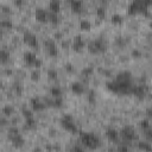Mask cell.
<instances>
[{
	"instance_id": "44dd1931",
	"label": "cell",
	"mask_w": 152,
	"mask_h": 152,
	"mask_svg": "<svg viewBox=\"0 0 152 152\" xmlns=\"http://www.w3.org/2000/svg\"><path fill=\"white\" fill-rule=\"evenodd\" d=\"M36 126H37V121H36V119H34V116H31V118H27V119H25V128L26 129H33V128H36Z\"/></svg>"
},
{
	"instance_id": "7c38bea8",
	"label": "cell",
	"mask_w": 152,
	"mask_h": 152,
	"mask_svg": "<svg viewBox=\"0 0 152 152\" xmlns=\"http://www.w3.org/2000/svg\"><path fill=\"white\" fill-rule=\"evenodd\" d=\"M8 139L11 140L12 145H13L14 147H17V148H20V147H23V146L25 145V139H24V137H23L20 133L14 134V135H10Z\"/></svg>"
},
{
	"instance_id": "ffe728a7",
	"label": "cell",
	"mask_w": 152,
	"mask_h": 152,
	"mask_svg": "<svg viewBox=\"0 0 152 152\" xmlns=\"http://www.w3.org/2000/svg\"><path fill=\"white\" fill-rule=\"evenodd\" d=\"M48 21H50L53 25H57L61 23V17L58 13H53V12H48Z\"/></svg>"
},
{
	"instance_id": "ee69618b",
	"label": "cell",
	"mask_w": 152,
	"mask_h": 152,
	"mask_svg": "<svg viewBox=\"0 0 152 152\" xmlns=\"http://www.w3.org/2000/svg\"><path fill=\"white\" fill-rule=\"evenodd\" d=\"M146 116H147V119H150L152 116V109H151V107H148L146 109Z\"/></svg>"
},
{
	"instance_id": "4316f807",
	"label": "cell",
	"mask_w": 152,
	"mask_h": 152,
	"mask_svg": "<svg viewBox=\"0 0 152 152\" xmlns=\"http://www.w3.org/2000/svg\"><path fill=\"white\" fill-rule=\"evenodd\" d=\"M115 45L122 49V48H125L127 45V39L125 37H122V36H119V37L115 38Z\"/></svg>"
},
{
	"instance_id": "9a60e30c",
	"label": "cell",
	"mask_w": 152,
	"mask_h": 152,
	"mask_svg": "<svg viewBox=\"0 0 152 152\" xmlns=\"http://www.w3.org/2000/svg\"><path fill=\"white\" fill-rule=\"evenodd\" d=\"M68 2H69V6H70V8H71V11L74 13L78 14V13H81L83 11L82 0H68Z\"/></svg>"
},
{
	"instance_id": "52a82bcc",
	"label": "cell",
	"mask_w": 152,
	"mask_h": 152,
	"mask_svg": "<svg viewBox=\"0 0 152 152\" xmlns=\"http://www.w3.org/2000/svg\"><path fill=\"white\" fill-rule=\"evenodd\" d=\"M23 58H24V62H25V64H26L27 66H31V68H34V69H39L40 65H42V61H40V59L36 56V53L32 52V51H26V52H24Z\"/></svg>"
},
{
	"instance_id": "30bf717a",
	"label": "cell",
	"mask_w": 152,
	"mask_h": 152,
	"mask_svg": "<svg viewBox=\"0 0 152 152\" xmlns=\"http://www.w3.org/2000/svg\"><path fill=\"white\" fill-rule=\"evenodd\" d=\"M30 104H31V108L34 112H42V110H44L46 108V104L44 103V101H42L38 96H33L30 100Z\"/></svg>"
},
{
	"instance_id": "d590c367",
	"label": "cell",
	"mask_w": 152,
	"mask_h": 152,
	"mask_svg": "<svg viewBox=\"0 0 152 152\" xmlns=\"http://www.w3.org/2000/svg\"><path fill=\"white\" fill-rule=\"evenodd\" d=\"M142 132H144V135L146 138V141L151 142L152 141V129H151V127L147 128V129H145V131H142Z\"/></svg>"
},
{
	"instance_id": "ba28073f",
	"label": "cell",
	"mask_w": 152,
	"mask_h": 152,
	"mask_svg": "<svg viewBox=\"0 0 152 152\" xmlns=\"http://www.w3.org/2000/svg\"><path fill=\"white\" fill-rule=\"evenodd\" d=\"M23 40L24 43L32 49H38V39L37 36L34 33H32L31 31H25L23 34Z\"/></svg>"
},
{
	"instance_id": "e0dca14e",
	"label": "cell",
	"mask_w": 152,
	"mask_h": 152,
	"mask_svg": "<svg viewBox=\"0 0 152 152\" xmlns=\"http://www.w3.org/2000/svg\"><path fill=\"white\" fill-rule=\"evenodd\" d=\"M70 88H71V91L74 94H76V95H82L86 91V87L81 82H72L71 86H70Z\"/></svg>"
},
{
	"instance_id": "6da1fadb",
	"label": "cell",
	"mask_w": 152,
	"mask_h": 152,
	"mask_svg": "<svg viewBox=\"0 0 152 152\" xmlns=\"http://www.w3.org/2000/svg\"><path fill=\"white\" fill-rule=\"evenodd\" d=\"M107 89L116 95H131L133 87V75L131 71L124 70L116 74L115 78L107 82Z\"/></svg>"
},
{
	"instance_id": "ac0fdd59",
	"label": "cell",
	"mask_w": 152,
	"mask_h": 152,
	"mask_svg": "<svg viewBox=\"0 0 152 152\" xmlns=\"http://www.w3.org/2000/svg\"><path fill=\"white\" fill-rule=\"evenodd\" d=\"M49 12L53 13H59L61 11V0H50L49 2Z\"/></svg>"
},
{
	"instance_id": "d4e9b609",
	"label": "cell",
	"mask_w": 152,
	"mask_h": 152,
	"mask_svg": "<svg viewBox=\"0 0 152 152\" xmlns=\"http://www.w3.org/2000/svg\"><path fill=\"white\" fill-rule=\"evenodd\" d=\"M2 114L5 115V116H12L13 114H14V108H13V106H11V104H6V106H4V108H2Z\"/></svg>"
},
{
	"instance_id": "f907efd6",
	"label": "cell",
	"mask_w": 152,
	"mask_h": 152,
	"mask_svg": "<svg viewBox=\"0 0 152 152\" xmlns=\"http://www.w3.org/2000/svg\"><path fill=\"white\" fill-rule=\"evenodd\" d=\"M1 128H2V125L0 124V132H1Z\"/></svg>"
},
{
	"instance_id": "7dc6e473",
	"label": "cell",
	"mask_w": 152,
	"mask_h": 152,
	"mask_svg": "<svg viewBox=\"0 0 152 152\" xmlns=\"http://www.w3.org/2000/svg\"><path fill=\"white\" fill-rule=\"evenodd\" d=\"M14 2H15L17 6H21V5H23V0H15Z\"/></svg>"
},
{
	"instance_id": "60d3db41",
	"label": "cell",
	"mask_w": 152,
	"mask_h": 152,
	"mask_svg": "<svg viewBox=\"0 0 152 152\" xmlns=\"http://www.w3.org/2000/svg\"><path fill=\"white\" fill-rule=\"evenodd\" d=\"M100 72H101L102 75H104L106 77H110V76H112V71L108 70V69H100Z\"/></svg>"
},
{
	"instance_id": "8992f818",
	"label": "cell",
	"mask_w": 152,
	"mask_h": 152,
	"mask_svg": "<svg viewBox=\"0 0 152 152\" xmlns=\"http://www.w3.org/2000/svg\"><path fill=\"white\" fill-rule=\"evenodd\" d=\"M119 134H120L121 140H122L124 142H126V144L133 142V141H135V140L138 139V134H137L135 129H134L132 126H129V125L122 127V129L120 131Z\"/></svg>"
},
{
	"instance_id": "d6986e66",
	"label": "cell",
	"mask_w": 152,
	"mask_h": 152,
	"mask_svg": "<svg viewBox=\"0 0 152 152\" xmlns=\"http://www.w3.org/2000/svg\"><path fill=\"white\" fill-rule=\"evenodd\" d=\"M11 59V55L6 49H0V63L1 64H7Z\"/></svg>"
},
{
	"instance_id": "4fadbf2b",
	"label": "cell",
	"mask_w": 152,
	"mask_h": 152,
	"mask_svg": "<svg viewBox=\"0 0 152 152\" xmlns=\"http://www.w3.org/2000/svg\"><path fill=\"white\" fill-rule=\"evenodd\" d=\"M106 137L112 142H118L119 139H120V134H119V132L114 127H108L106 129Z\"/></svg>"
},
{
	"instance_id": "83f0119b",
	"label": "cell",
	"mask_w": 152,
	"mask_h": 152,
	"mask_svg": "<svg viewBox=\"0 0 152 152\" xmlns=\"http://www.w3.org/2000/svg\"><path fill=\"white\" fill-rule=\"evenodd\" d=\"M106 14H107V11H106V7L104 6H99L96 8V15L99 19H104L106 18Z\"/></svg>"
},
{
	"instance_id": "2e32d148",
	"label": "cell",
	"mask_w": 152,
	"mask_h": 152,
	"mask_svg": "<svg viewBox=\"0 0 152 152\" xmlns=\"http://www.w3.org/2000/svg\"><path fill=\"white\" fill-rule=\"evenodd\" d=\"M84 46H86L84 39H83L81 36H76V37L74 38V42H72V49H74L75 51H81V50L84 49Z\"/></svg>"
},
{
	"instance_id": "836d02e7",
	"label": "cell",
	"mask_w": 152,
	"mask_h": 152,
	"mask_svg": "<svg viewBox=\"0 0 152 152\" xmlns=\"http://www.w3.org/2000/svg\"><path fill=\"white\" fill-rule=\"evenodd\" d=\"M48 76H49L50 80H57L58 78V72L55 69H49L48 70Z\"/></svg>"
},
{
	"instance_id": "e575fe53",
	"label": "cell",
	"mask_w": 152,
	"mask_h": 152,
	"mask_svg": "<svg viewBox=\"0 0 152 152\" xmlns=\"http://www.w3.org/2000/svg\"><path fill=\"white\" fill-rule=\"evenodd\" d=\"M21 114H23V116H24L25 119L33 116V113H32V110H30V109H28V108H26V107H24V108L21 109Z\"/></svg>"
},
{
	"instance_id": "d6a6232c",
	"label": "cell",
	"mask_w": 152,
	"mask_h": 152,
	"mask_svg": "<svg viewBox=\"0 0 152 152\" xmlns=\"http://www.w3.org/2000/svg\"><path fill=\"white\" fill-rule=\"evenodd\" d=\"M139 125H140V128H141L142 131L150 128V127H151V125H150V119H142Z\"/></svg>"
},
{
	"instance_id": "bcb514c9",
	"label": "cell",
	"mask_w": 152,
	"mask_h": 152,
	"mask_svg": "<svg viewBox=\"0 0 152 152\" xmlns=\"http://www.w3.org/2000/svg\"><path fill=\"white\" fill-rule=\"evenodd\" d=\"M55 38H57V39H61V38H62V33H61V32H58V33H55Z\"/></svg>"
},
{
	"instance_id": "7a4b0ae2",
	"label": "cell",
	"mask_w": 152,
	"mask_h": 152,
	"mask_svg": "<svg viewBox=\"0 0 152 152\" xmlns=\"http://www.w3.org/2000/svg\"><path fill=\"white\" fill-rule=\"evenodd\" d=\"M78 138L81 141V145L84 148L88 150H96L101 146V140L100 138L93 133V132H84V131H78Z\"/></svg>"
},
{
	"instance_id": "f35d334b",
	"label": "cell",
	"mask_w": 152,
	"mask_h": 152,
	"mask_svg": "<svg viewBox=\"0 0 152 152\" xmlns=\"http://www.w3.org/2000/svg\"><path fill=\"white\" fill-rule=\"evenodd\" d=\"M13 88H14V90H15V93H17L18 95L21 94V91H23V87H21V84H19V83H14Z\"/></svg>"
},
{
	"instance_id": "f1b7e54d",
	"label": "cell",
	"mask_w": 152,
	"mask_h": 152,
	"mask_svg": "<svg viewBox=\"0 0 152 152\" xmlns=\"http://www.w3.org/2000/svg\"><path fill=\"white\" fill-rule=\"evenodd\" d=\"M87 100H88V102H89L90 104H95V102H96V94H95V90L90 89V90L88 91V94H87Z\"/></svg>"
},
{
	"instance_id": "f546056e",
	"label": "cell",
	"mask_w": 152,
	"mask_h": 152,
	"mask_svg": "<svg viewBox=\"0 0 152 152\" xmlns=\"http://www.w3.org/2000/svg\"><path fill=\"white\" fill-rule=\"evenodd\" d=\"M110 21H112V24H114V25H120V24H122V21H124V18L120 15V14H113L112 17H110Z\"/></svg>"
},
{
	"instance_id": "1f68e13d",
	"label": "cell",
	"mask_w": 152,
	"mask_h": 152,
	"mask_svg": "<svg viewBox=\"0 0 152 152\" xmlns=\"http://www.w3.org/2000/svg\"><path fill=\"white\" fill-rule=\"evenodd\" d=\"M63 106V97L62 96H57V97H53L52 100V107H56V108H61Z\"/></svg>"
},
{
	"instance_id": "9c48e42d",
	"label": "cell",
	"mask_w": 152,
	"mask_h": 152,
	"mask_svg": "<svg viewBox=\"0 0 152 152\" xmlns=\"http://www.w3.org/2000/svg\"><path fill=\"white\" fill-rule=\"evenodd\" d=\"M147 93H148V88L146 84H133L131 95H134L135 97L142 99L147 95Z\"/></svg>"
},
{
	"instance_id": "3957f363",
	"label": "cell",
	"mask_w": 152,
	"mask_h": 152,
	"mask_svg": "<svg viewBox=\"0 0 152 152\" xmlns=\"http://www.w3.org/2000/svg\"><path fill=\"white\" fill-rule=\"evenodd\" d=\"M150 7L145 4L144 0H132L131 4L128 5L127 7V13L129 15H135V14H139V13H142L145 15H148L150 14Z\"/></svg>"
},
{
	"instance_id": "8fae6325",
	"label": "cell",
	"mask_w": 152,
	"mask_h": 152,
	"mask_svg": "<svg viewBox=\"0 0 152 152\" xmlns=\"http://www.w3.org/2000/svg\"><path fill=\"white\" fill-rule=\"evenodd\" d=\"M44 45H45V48H46L48 53H49L51 57H56V56L58 55V48H57V45H56V43H55L53 39H46V40L44 42Z\"/></svg>"
},
{
	"instance_id": "603a6c76",
	"label": "cell",
	"mask_w": 152,
	"mask_h": 152,
	"mask_svg": "<svg viewBox=\"0 0 152 152\" xmlns=\"http://www.w3.org/2000/svg\"><path fill=\"white\" fill-rule=\"evenodd\" d=\"M50 94L52 95V97H57V96H62L63 95V90L59 86H52L50 88Z\"/></svg>"
},
{
	"instance_id": "5b68a950",
	"label": "cell",
	"mask_w": 152,
	"mask_h": 152,
	"mask_svg": "<svg viewBox=\"0 0 152 152\" xmlns=\"http://www.w3.org/2000/svg\"><path fill=\"white\" fill-rule=\"evenodd\" d=\"M59 122H61V126H62L65 131H68V132H70V133H72V134L78 133V127H77V125H76V122H75L72 115H70V114H64V115L61 118Z\"/></svg>"
},
{
	"instance_id": "b9f144b4",
	"label": "cell",
	"mask_w": 152,
	"mask_h": 152,
	"mask_svg": "<svg viewBox=\"0 0 152 152\" xmlns=\"http://www.w3.org/2000/svg\"><path fill=\"white\" fill-rule=\"evenodd\" d=\"M118 150H120V151H128V150H129V147L126 145V142H122L121 145H119V146H118Z\"/></svg>"
},
{
	"instance_id": "ab89813d",
	"label": "cell",
	"mask_w": 152,
	"mask_h": 152,
	"mask_svg": "<svg viewBox=\"0 0 152 152\" xmlns=\"http://www.w3.org/2000/svg\"><path fill=\"white\" fill-rule=\"evenodd\" d=\"M64 68H65V70H66L68 72H74V70H75V68H74V65H72L71 63H66V64L64 65Z\"/></svg>"
},
{
	"instance_id": "681fc988",
	"label": "cell",
	"mask_w": 152,
	"mask_h": 152,
	"mask_svg": "<svg viewBox=\"0 0 152 152\" xmlns=\"http://www.w3.org/2000/svg\"><path fill=\"white\" fill-rule=\"evenodd\" d=\"M108 0H101V2H107Z\"/></svg>"
},
{
	"instance_id": "5bb4252c",
	"label": "cell",
	"mask_w": 152,
	"mask_h": 152,
	"mask_svg": "<svg viewBox=\"0 0 152 152\" xmlns=\"http://www.w3.org/2000/svg\"><path fill=\"white\" fill-rule=\"evenodd\" d=\"M34 18L38 23H46L48 21V12L42 7H38L34 11Z\"/></svg>"
},
{
	"instance_id": "8d00e7d4",
	"label": "cell",
	"mask_w": 152,
	"mask_h": 152,
	"mask_svg": "<svg viewBox=\"0 0 152 152\" xmlns=\"http://www.w3.org/2000/svg\"><path fill=\"white\" fill-rule=\"evenodd\" d=\"M40 78V72L38 69H34L32 72H31V80L32 81H38Z\"/></svg>"
},
{
	"instance_id": "4dcf8cb0",
	"label": "cell",
	"mask_w": 152,
	"mask_h": 152,
	"mask_svg": "<svg viewBox=\"0 0 152 152\" xmlns=\"http://www.w3.org/2000/svg\"><path fill=\"white\" fill-rule=\"evenodd\" d=\"M138 148L142 151H150L151 150V144L148 141H138Z\"/></svg>"
},
{
	"instance_id": "277c9868",
	"label": "cell",
	"mask_w": 152,
	"mask_h": 152,
	"mask_svg": "<svg viewBox=\"0 0 152 152\" xmlns=\"http://www.w3.org/2000/svg\"><path fill=\"white\" fill-rule=\"evenodd\" d=\"M87 49H88L89 53L99 55V53H102L107 50V43L103 38H97V39L90 40L87 45Z\"/></svg>"
},
{
	"instance_id": "7402d4cb",
	"label": "cell",
	"mask_w": 152,
	"mask_h": 152,
	"mask_svg": "<svg viewBox=\"0 0 152 152\" xmlns=\"http://www.w3.org/2000/svg\"><path fill=\"white\" fill-rule=\"evenodd\" d=\"M93 74H94V66H91V65H88V66H84L82 70H81V75L83 76V77H90V76H93Z\"/></svg>"
},
{
	"instance_id": "c3c4849f",
	"label": "cell",
	"mask_w": 152,
	"mask_h": 152,
	"mask_svg": "<svg viewBox=\"0 0 152 152\" xmlns=\"http://www.w3.org/2000/svg\"><path fill=\"white\" fill-rule=\"evenodd\" d=\"M2 36H4V33H2V31L0 30V42L2 40Z\"/></svg>"
},
{
	"instance_id": "f6af8a7d",
	"label": "cell",
	"mask_w": 152,
	"mask_h": 152,
	"mask_svg": "<svg viewBox=\"0 0 152 152\" xmlns=\"http://www.w3.org/2000/svg\"><path fill=\"white\" fill-rule=\"evenodd\" d=\"M2 12H4V13H11V10H10L7 6H4V7H2Z\"/></svg>"
},
{
	"instance_id": "484cf974",
	"label": "cell",
	"mask_w": 152,
	"mask_h": 152,
	"mask_svg": "<svg viewBox=\"0 0 152 152\" xmlns=\"http://www.w3.org/2000/svg\"><path fill=\"white\" fill-rule=\"evenodd\" d=\"M0 27L5 28V30H11V28H13V23L10 19H2V20H0Z\"/></svg>"
},
{
	"instance_id": "74e56055",
	"label": "cell",
	"mask_w": 152,
	"mask_h": 152,
	"mask_svg": "<svg viewBox=\"0 0 152 152\" xmlns=\"http://www.w3.org/2000/svg\"><path fill=\"white\" fill-rule=\"evenodd\" d=\"M131 55H132L133 58H137V59L142 57V52H141L140 50H138V49H133L132 52H131Z\"/></svg>"
},
{
	"instance_id": "7bdbcfd3",
	"label": "cell",
	"mask_w": 152,
	"mask_h": 152,
	"mask_svg": "<svg viewBox=\"0 0 152 152\" xmlns=\"http://www.w3.org/2000/svg\"><path fill=\"white\" fill-rule=\"evenodd\" d=\"M72 151H83L84 150V147L83 146H78V145H75L72 148H71Z\"/></svg>"
},
{
	"instance_id": "cb8c5ba5",
	"label": "cell",
	"mask_w": 152,
	"mask_h": 152,
	"mask_svg": "<svg viewBox=\"0 0 152 152\" xmlns=\"http://www.w3.org/2000/svg\"><path fill=\"white\" fill-rule=\"evenodd\" d=\"M80 28H81L82 31L88 32V31H90V28H91V23H90L89 20H87V19H82V20L80 21Z\"/></svg>"
}]
</instances>
